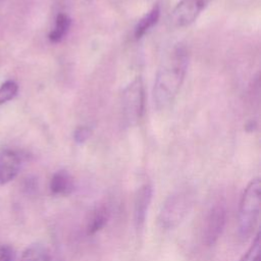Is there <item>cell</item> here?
<instances>
[{
	"instance_id": "6da1fadb",
	"label": "cell",
	"mask_w": 261,
	"mask_h": 261,
	"mask_svg": "<svg viewBox=\"0 0 261 261\" xmlns=\"http://www.w3.org/2000/svg\"><path fill=\"white\" fill-rule=\"evenodd\" d=\"M188 51L182 45L174 46L162 61L154 82L153 100L158 110L167 108L177 96L188 67Z\"/></svg>"
},
{
	"instance_id": "277c9868",
	"label": "cell",
	"mask_w": 261,
	"mask_h": 261,
	"mask_svg": "<svg viewBox=\"0 0 261 261\" xmlns=\"http://www.w3.org/2000/svg\"><path fill=\"white\" fill-rule=\"evenodd\" d=\"M145 91L141 77L134 80L123 91L122 110L128 123L134 124L140 120L144 113Z\"/></svg>"
},
{
	"instance_id": "8992f818",
	"label": "cell",
	"mask_w": 261,
	"mask_h": 261,
	"mask_svg": "<svg viewBox=\"0 0 261 261\" xmlns=\"http://www.w3.org/2000/svg\"><path fill=\"white\" fill-rule=\"evenodd\" d=\"M207 0H181L170 15V24L174 28H185L193 23L204 9Z\"/></svg>"
},
{
	"instance_id": "9a60e30c",
	"label": "cell",
	"mask_w": 261,
	"mask_h": 261,
	"mask_svg": "<svg viewBox=\"0 0 261 261\" xmlns=\"http://www.w3.org/2000/svg\"><path fill=\"white\" fill-rule=\"evenodd\" d=\"M18 91V86L13 81H7L0 87V104L13 99Z\"/></svg>"
},
{
	"instance_id": "5bb4252c",
	"label": "cell",
	"mask_w": 261,
	"mask_h": 261,
	"mask_svg": "<svg viewBox=\"0 0 261 261\" xmlns=\"http://www.w3.org/2000/svg\"><path fill=\"white\" fill-rule=\"evenodd\" d=\"M239 261H261V241L259 231L253 239L252 245Z\"/></svg>"
},
{
	"instance_id": "30bf717a",
	"label": "cell",
	"mask_w": 261,
	"mask_h": 261,
	"mask_svg": "<svg viewBox=\"0 0 261 261\" xmlns=\"http://www.w3.org/2000/svg\"><path fill=\"white\" fill-rule=\"evenodd\" d=\"M109 219V211L105 205H100L94 208L89 216L87 221V234L93 236L96 232L100 231L108 222Z\"/></svg>"
},
{
	"instance_id": "2e32d148",
	"label": "cell",
	"mask_w": 261,
	"mask_h": 261,
	"mask_svg": "<svg viewBox=\"0 0 261 261\" xmlns=\"http://www.w3.org/2000/svg\"><path fill=\"white\" fill-rule=\"evenodd\" d=\"M90 134H91V130L86 127V126H81L79 128L75 129L74 132V141L77 143V144H83L84 142H86L88 140V138L90 137Z\"/></svg>"
},
{
	"instance_id": "4fadbf2b",
	"label": "cell",
	"mask_w": 261,
	"mask_h": 261,
	"mask_svg": "<svg viewBox=\"0 0 261 261\" xmlns=\"http://www.w3.org/2000/svg\"><path fill=\"white\" fill-rule=\"evenodd\" d=\"M69 25H70L69 17L64 13H59L56 17L54 29L49 34L50 41L54 42V43L61 41L63 39L64 35H66V33L69 29Z\"/></svg>"
},
{
	"instance_id": "7c38bea8",
	"label": "cell",
	"mask_w": 261,
	"mask_h": 261,
	"mask_svg": "<svg viewBox=\"0 0 261 261\" xmlns=\"http://www.w3.org/2000/svg\"><path fill=\"white\" fill-rule=\"evenodd\" d=\"M160 15L159 5H155L148 13H146L135 27V37L136 39L142 38L157 21Z\"/></svg>"
},
{
	"instance_id": "9c48e42d",
	"label": "cell",
	"mask_w": 261,
	"mask_h": 261,
	"mask_svg": "<svg viewBox=\"0 0 261 261\" xmlns=\"http://www.w3.org/2000/svg\"><path fill=\"white\" fill-rule=\"evenodd\" d=\"M49 187L52 195L67 196L73 191V180L66 170H58L52 175Z\"/></svg>"
},
{
	"instance_id": "8fae6325",
	"label": "cell",
	"mask_w": 261,
	"mask_h": 261,
	"mask_svg": "<svg viewBox=\"0 0 261 261\" xmlns=\"http://www.w3.org/2000/svg\"><path fill=\"white\" fill-rule=\"evenodd\" d=\"M49 249L41 243H35L27 247L20 255L19 261H50Z\"/></svg>"
},
{
	"instance_id": "ba28073f",
	"label": "cell",
	"mask_w": 261,
	"mask_h": 261,
	"mask_svg": "<svg viewBox=\"0 0 261 261\" xmlns=\"http://www.w3.org/2000/svg\"><path fill=\"white\" fill-rule=\"evenodd\" d=\"M21 165L19 154L13 150H4L0 153V184L11 181L18 173Z\"/></svg>"
},
{
	"instance_id": "52a82bcc",
	"label": "cell",
	"mask_w": 261,
	"mask_h": 261,
	"mask_svg": "<svg viewBox=\"0 0 261 261\" xmlns=\"http://www.w3.org/2000/svg\"><path fill=\"white\" fill-rule=\"evenodd\" d=\"M153 189L151 185H143L137 191L134 201V220L138 230H141L145 224L146 216L151 204Z\"/></svg>"
},
{
	"instance_id": "3957f363",
	"label": "cell",
	"mask_w": 261,
	"mask_h": 261,
	"mask_svg": "<svg viewBox=\"0 0 261 261\" xmlns=\"http://www.w3.org/2000/svg\"><path fill=\"white\" fill-rule=\"evenodd\" d=\"M195 193L185 189L173 192L163 202L158 223L163 229H173L178 226L193 207Z\"/></svg>"
},
{
	"instance_id": "5b68a950",
	"label": "cell",
	"mask_w": 261,
	"mask_h": 261,
	"mask_svg": "<svg viewBox=\"0 0 261 261\" xmlns=\"http://www.w3.org/2000/svg\"><path fill=\"white\" fill-rule=\"evenodd\" d=\"M227 210L223 201L215 202L207 211L203 225V241L207 246L214 245L224 229Z\"/></svg>"
},
{
	"instance_id": "e0dca14e",
	"label": "cell",
	"mask_w": 261,
	"mask_h": 261,
	"mask_svg": "<svg viewBox=\"0 0 261 261\" xmlns=\"http://www.w3.org/2000/svg\"><path fill=\"white\" fill-rule=\"evenodd\" d=\"M14 251L10 246H0V261H13Z\"/></svg>"
},
{
	"instance_id": "7a4b0ae2",
	"label": "cell",
	"mask_w": 261,
	"mask_h": 261,
	"mask_svg": "<svg viewBox=\"0 0 261 261\" xmlns=\"http://www.w3.org/2000/svg\"><path fill=\"white\" fill-rule=\"evenodd\" d=\"M261 181L259 177L253 178L245 188L239 205L238 230L243 240L249 239L258 224L260 215Z\"/></svg>"
}]
</instances>
